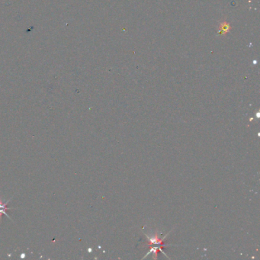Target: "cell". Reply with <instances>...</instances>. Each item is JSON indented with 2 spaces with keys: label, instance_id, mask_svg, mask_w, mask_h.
<instances>
[{
  "label": "cell",
  "instance_id": "obj_1",
  "mask_svg": "<svg viewBox=\"0 0 260 260\" xmlns=\"http://www.w3.org/2000/svg\"><path fill=\"white\" fill-rule=\"evenodd\" d=\"M230 30V26L228 23L227 22H223L221 25L219 27V31L218 33L223 34V35H225L227 32H229V31Z\"/></svg>",
  "mask_w": 260,
  "mask_h": 260
}]
</instances>
